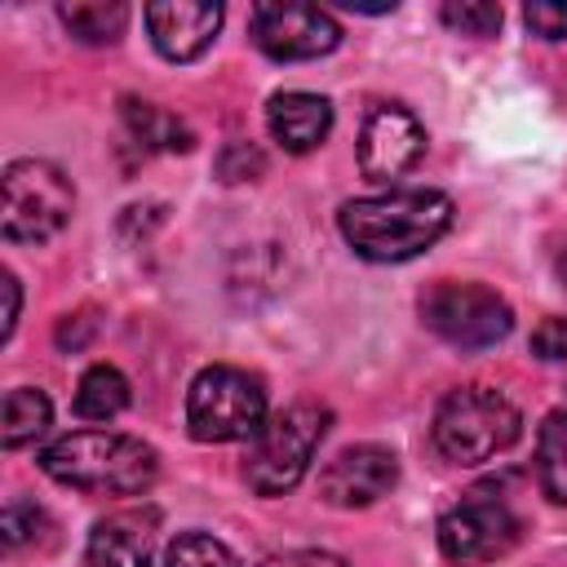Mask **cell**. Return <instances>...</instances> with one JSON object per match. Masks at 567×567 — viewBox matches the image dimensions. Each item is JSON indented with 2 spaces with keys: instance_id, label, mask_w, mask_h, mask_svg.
<instances>
[{
  "instance_id": "6da1fadb",
  "label": "cell",
  "mask_w": 567,
  "mask_h": 567,
  "mask_svg": "<svg viewBox=\"0 0 567 567\" xmlns=\"http://www.w3.org/2000/svg\"><path fill=\"white\" fill-rule=\"evenodd\" d=\"M346 244L368 261H408L425 252L452 226V199L443 190H385L350 199L337 213Z\"/></svg>"
},
{
  "instance_id": "7a4b0ae2",
  "label": "cell",
  "mask_w": 567,
  "mask_h": 567,
  "mask_svg": "<svg viewBox=\"0 0 567 567\" xmlns=\"http://www.w3.org/2000/svg\"><path fill=\"white\" fill-rule=\"evenodd\" d=\"M40 470L53 483L89 492V496H137L155 483L159 461L133 434L75 430V434H62L58 443H49L40 452Z\"/></svg>"
},
{
  "instance_id": "3957f363",
  "label": "cell",
  "mask_w": 567,
  "mask_h": 567,
  "mask_svg": "<svg viewBox=\"0 0 567 567\" xmlns=\"http://www.w3.org/2000/svg\"><path fill=\"white\" fill-rule=\"evenodd\" d=\"M328 434V408L319 403H292L275 416H266V425L248 439V456H244V478L252 492L261 496H284L292 492L306 470L315 447Z\"/></svg>"
},
{
  "instance_id": "277c9868",
  "label": "cell",
  "mask_w": 567,
  "mask_h": 567,
  "mask_svg": "<svg viewBox=\"0 0 567 567\" xmlns=\"http://www.w3.org/2000/svg\"><path fill=\"white\" fill-rule=\"evenodd\" d=\"M518 408L487 385H461L452 390L434 412V443L456 465H483L514 447L518 439Z\"/></svg>"
},
{
  "instance_id": "5b68a950",
  "label": "cell",
  "mask_w": 567,
  "mask_h": 567,
  "mask_svg": "<svg viewBox=\"0 0 567 567\" xmlns=\"http://www.w3.org/2000/svg\"><path fill=\"white\" fill-rule=\"evenodd\" d=\"M0 230L9 244H44L75 213V190L49 159H13L0 177Z\"/></svg>"
},
{
  "instance_id": "8992f818",
  "label": "cell",
  "mask_w": 567,
  "mask_h": 567,
  "mask_svg": "<svg viewBox=\"0 0 567 567\" xmlns=\"http://www.w3.org/2000/svg\"><path fill=\"white\" fill-rule=\"evenodd\" d=\"M186 425L199 443H239L266 425V390L230 363L204 368L186 390Z\"/></svg>"
},
{
  "instance_id": "52a82bcc",
  "label": "cell",
  "mask_w": 567,
  "mask_h": 567,
  "mask_svg": "<svg viewBox=\"0 0 567 567\" xmlns=\"http://www.w3.org/2000/svg\"><path fill=\"white\" fill-rule=\"evenodd\" d=\"M421 319L425 328L456 346V350H487L509 337L514 315L505 297H496L483 284H461V279H439L421 292Z\"/></svg>"
},
{
  "instance_id": "ba28073f",
  "label": "cell",
  "mask_w": 567,
  "mask_h": 567,
  "mask_svg": "<svg viewBox=\"0 0 567 567\" xmlns=\"http://www.w3.org/2000/svg\"><path fill=\"white\" fill-rule=\"evenodd\" d=\"M518 532H523V523L514 518V509L501 496L470 492L461 505H452L439 518V549L456 567H478V563L505 558L518 545Z\"/></svg>"
},
{
  "instance_id": "9c48e42d",
  "label": "cell",
  "mask_w": 567,
  "mask_h": 567,
  "mask_svg": "<svg viewBox=\"0 0 567 567\" xmlns=\"http://www.w3.org/2000/svg\"><path fill=\"white\" fill-rule=\"evenodd\" d=\"M252 40L275 62H306L332 53L341 44V27L332 22L328 9L315 4H257Z\"/></svg>"
},
{
  "instance_id": "30bf717a",
  "label": "cell",
  "mask_w": 567,
  "mask_h": 567,
  "mask_svg": "<svg viewBox=\"0 0 567 567\" xmlns=\"http://www.w3.org/2000/svg\"><path fill=\"white\" fill-rule=\"evenodd\" d=\"M425 151V128L408 106H372L359 133V168L368 182L403 177Z\"/></svg>"
},
{
  "instance_id": "8fae6325",
  "label": "cell",
  "mask_w": 567,
  "mask_h": 567,
  "mask_svg": "<svg viewBox=\"0 0 567 567\" xmlns=\"http://www.w3.org/2000/svg\"><path fill=\"white\" fill-rule=\"evenodd\" d=\"M399 483V461L390 447H377V443H359V447H346L337 452L323 474H319V496L337 509H359V505H372L381 501L390 487Z\"/></svg>"
},
{
  "instance_id": "7c38bea8",
  "label": "cell",
  "mask_w": 567,
  "mask_h": 567,
  "mask_svg": "<svg viewBox=\"0 0 567 567\" xmlns=\"http://www.w3.org/2000/svg\"><path fill=\"white\" fill-rule=\"evenodd\" d=\"M221 27V4H204V0H164V4H146V31L155 40V49L168 62H190L199 58L213 35Z\"/></svg>"
},
{
  "instance_id": "4fadbf2b",
  "label": "cell",
  "mask_w": 567,
  "mask_h": 567,
  "mask_svg": "<svg viewBox=\"0 0 567 567\" xmlns=\"http://www.w3.org/2000/svg\"><path fill=\"white\" fill-rule=\"evenodd\" d=\"M155 558V514L151 509H120L93 523L84 540L89 567H151Z\"/></svg>"
},
{
  "instance_id": "5bb4252c",
  "label": "cell",
  "mask_w": 567,
  "mask_h": 567,
  "mask_svg": "<svg viewBox=\"0 0 567 567\" xmlns=\"http://www.w3.org/2000/svg\"><path fill=\"white\" fill-rule=\"evenodd\" d=\"M266 124H270V137H275L284 151L306 155V151H315V146L328 137V128H332V106H328V97L301 93V89L275 93L270 106H266Z\"/></svg>"
},
{
  "instance_id": "9a60e30c",
  "label": "cell",
  "mask_w": 567,
  "mask_h": 567,
  "mask_svg": "<svg viewBox=\"0 0 567 567\" xmlns=\"http://www.w3.org/2000/svg\"><path fill=\"white\" fill-rule=\"evenodd\" d=\"M124 133H128V142H133L142 155H151V151H164V155L190 151V128H186L177 115L159 111L155 102L124 97Z\"/></svg>"
},
{
  "instance_id": "2e32d148",
  "label": "cell",
  "mask_w": 567,
  "mask_h": 567,
  "mask_svg": "<svg viewBox=\"0 0 567 567\" xmlns=\"http://www.w3.org/2000/svg\"><path fill=\"white\" fill-rule=\"evenodd\" d=\"M128 408V381L111 363H93L75 385V412L84 421H111Z\"/></svg>"
},
{
  "instance_id": "e0dca14e",
  "label": "cell",
  "mask_w": 567,
  "mask_h": 567,
  "mask_svg": "<svg viewBox=\"0 0 567 567\" xmlns=\"http://www.w3.org/2000/svg\"><path fill=\"white\" fill-rule=\"evenodd\" d=\"M49 416H53V403L44 390H31V385H18L4 394V425H0V443L4 447H22L31 439H40L49 430Z\"/></svg>"
},
{
  "instance_id": "ac0fdd59",
  "label": "cell",
  "mask_w": 567,
  "mask_h": 567,
  "mask_svg": "<svg viewBox=\"0 0 567 567\" xmlns=\"http://www.w3.org/2000/svg\"><path fill=\"white\" fill-rule=\"evenodd\" d=\"M536 478L549 501L567 505V412H549L536 434Z\"/></svg>"
},
{
  "instance_id": "d6986e66",
  "label": "cell",
  "mask_w": 567,
  "mask_h": 567,
  "mask_svg": "<svg viewBox=\"0 0 567 567\" xmlns=\"http://www.w3.org/2000/svg\"><path fill=\"white\" fill-rule=\"evenodd\" d=\"M58 18L66 22V31L84 44H111L120 40L124 22H128V9L124 4H102V0H75V4H62Z\"/></svg>"
},
{
  "instance_id": "ffe728a7",
  "label": "cell",
  "mask_w": 567,
  "mask_h": 567,
  "mask_svg": "<svg viewBox=\"0 0 567 567\" xmlns=\"http://www.w3.org/2000/svg\"><path fill=\"white\" fill-rule=\"evenodd\" d=\"M164 567H239V563L221 540H213L204 532H186V536H177L168 545Z\"/></svg>"
},
{
  "instance_id": "44dd1931",
  "label": "cell",
  "mask_w": 567,
  "mask_h": 567,
  "mask_svg": "<svg viewBox=\"0 0 567 567\" xmlns=\"http://www.w3.org/2000/svg\"><path fill=\"white\" fill-rule=\"evenodd\" d=\"M443 22L452 31H461V35H496L501 9L487 4V0H461V4L452 0V4H443Z\"/></svg>"
},
{
  "instance_id": "7402d4cb",
  "label": "cell",
  "mask_w": 567,
  "mask_h": 567,
  "mask_svg": "<svg viewBox=\"0 0 567 567\" xmlns=\"http://www.w3.org/2000/svg\"><path fill=\"white\" fill-rule=\"evenodd\" d=\"M523 22L545 40H567V4L563 0H536L523 9Z\"/></svg>"
},
{
  "instance_id": "603a6c76",
  "label": "cell",
  "mask_w": 567,
  "mask_h": 567,
  "mask_svg": "<svg viewBox=\"0 0 567 567\" xmlns=\"http://www.w3.org/2000/svg\"><path fill=\"white\" fill-rule=\"evenodd\" d=\"M532 350H536V359H545V363H567V319H545L536 332H532Z\"/></svg>"
},
{
  "instance_id": "cb8c5ba5",
  "label": "cell",
  "mask_w": 567,
  "mask_h": 567,
  "mask_svg": "<svg viewBox=\"0 0 567 567\" xmlns=\"http://www.w3.org/2000/svg\"><path fill=\"white\" fill-rule=\"evenodd\" d=\"M0 527H4V545L13 549V545H22V540L40 536V527H44V514H40L35 505H9Z\"/></svg>"
},
{
  "instance_id": "d4e9b609",
  "label": "cell",
  "mask_w": 567,
  "mask_h": 567,
  "mask_svg": "<svg viewBox=\"0 0 567 567\" xmlns=\"http://www.w3.org/2000/svg\"><path fill=\"white\" fill-rule=\"evenodd\" d=\"M261 168H266V159H261V151L248 146V142H235V146H226V155H221V177H226V182L257 177Z\"/></svg>"
},
{
  "instance_id": "484cf974",
  "label": "cell",
  "mask_w": 567,
  "mask_h": 567,
  "mask_svg": "<svg viewBox=\"0 0 567 567\" xmlns=\"http://www.w3.org/2000/svg\"><path fill=\"white\" fill-rule=\"evenodd\" d=\"M261 567H346V563L328 549H288V554H270Z\"/></svg>"
},
{
  "instance_id": "4316f807",
  "label": "cell",
  "mask_w": 567,
  "mask_h": 567,
  "mask_svg": "<svg viewBox=\"0 0 567 567\" xmlns=\"http://www.w3.org/2000/svg\"><path fill=\"white\" fill-rule=\"evenodd\" d=\"M89 332H93V319H89V315H66V319L58 323V346H62V350H80V346L89 341Z\"/></svg>"
},
{
  "instance_id": "83f0119b",
  "label": "cell",
  "mask_w": 567,
  "mask_h": 567,
  "mask_svg": "<svg viewBox=\"0 0 567 567\" xmlns=\"http://www.w3.org/2000/svg\"><path fill=\"white\" fill-rule=\"evenodd\" d=\"M0 284H4V328H0V337H9V332H13V323H18V279L4 270V275H0Z\"/></svg>"
},
{
  "instance_id": "f1b7e54d",
  "label": "cell",
  "mask_w": 567,
  "mask_h": 567,
  "mask_svg": "<svg viewBox=\"0 0 567 567\" xmlns=\"http://www.w3.org/2000/svg\"><path fill=\"white\" fill-rule=\"evenodd\" d=\"M558 279H563V288H567V244H563V252H558Z\"/></svg>"
}]
</instances>
